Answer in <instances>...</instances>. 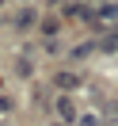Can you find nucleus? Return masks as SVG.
Here are the masks:
<instances>
[]
</instances>
